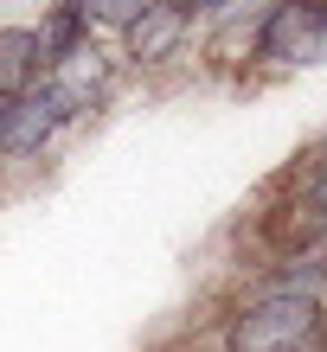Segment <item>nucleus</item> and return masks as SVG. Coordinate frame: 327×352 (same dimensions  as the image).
I'll list each match as a JSON object with an SVG mask.
<instances>
[{"instance_id":"obj_1","label":"nucleus","mask_w":327,"mask_h":352,"mask_svg":"<svg viewBox=\"0 0 327 352\" xmlns=\"http://www.w3.org/2000/svg\"><path fill=\"white\" fill-rule=\"evenodd\" d=\"M218 352H327V301L315 276H276L218 314Z\"/></svg>"},{"instance_id":"obj_2","label":"nucleus","mask_w":327,"mask_h":352,"mask_svg":"<svg viewBox=\"0 0 327 352\" xmlns=\"http://www.w3.org/2000/svg\"><path fill=\"white\" fill-rule=\"evenodd\" d=\"M321 52H327V13L315 0H270L244 26V71H263V77L308 71Z\"/></svg>"},{"instance_id":"obj_3","label":"nucleus","mask_w":327,"mask_h":352,"mask_svg":"<svg viewBox=\"0 0 327 352\" xmlns=\"http://www.w3.org/2000/svg\"><path fill=\"white\" fill-rule=\"evenodd\" d=\"M193 32H199V13L187 7V0H154V7L141 13L129 32H122L116 65H122V71H135V77L167 71V65H180V58L193 52Z\"/></svg>"},{"instance_id":"obj_4","label":"nucleus","mask_w":327,"mask_h":352,"mask_svg":"<svg viewBox=\"0 0 327 352\" xmlns=\"http://www.w3.org/2000/svg\"><path fill=\"white\" fill-rule=\"evenodd\" d=\"M65 109L84 122V116H96L103 102L122 90V65H116V52L103 45V38H84L71 58H58V65H45V77H39Z\"/></svg>"},{"instance_id":"obj_5","label":"nucleus","mask_w":327,"mask_h":352,"mask_svg":"<svg viewBox=\"0 0 327 352\" xmlns=\"http://www.w3.org/2000/svg\"><path fill=\"white\" fill-rule=\"evenodd\" d=\"M71 122H77V116L65 109V102H58L45 84H32L26 96L7 102V129H0V167H32V160H45Z\"/></svg>"},{"instance_id":"obj_6","label":"nucleus","mask_w":327,"mask_h":352,"mask_svg":"<svg viewBox=\"0 0 327 352\" xmlns=\"http://www.w3.org/2000/svg\"><path fill=\"white\" fill-rule=\"evenodd\" d=\"M39 77H45V52H39V32L26 19H7L0 26V102L26 96Z\"/></svg>"},{"instance_id":"obj_7","label":"nucleus","mask_w":327,"mask_h":352,"mask_svg":"<svg viewBox=\"0 0 327 352\" xmlns=\"http://www.w3.org/2000/svg\"><path fill=\"white\" fill-rule=\"evenodd\" d=\"M32 32H39V52H45V65L71 58V52H77V45L90 38V32H84V19L71 13V0H52V7L39 13V26H32Z\"/></svg>"},{"instance_id":"obj_8","label":"nucleus","mask_w":327,"mask_h":352,"mask_svg":"<svg viewBox=\"0 0 327 352\" xmlns=\"http://www.w3.org/2000/svg\"><path fill=\"white\" fill-rule=\"evenodd\" d=\"M148 7H154V0H71V13L84 19V32H90V38H103V32L122 38Z\"/></svg>"},{"instance_id":"obj_9","label":"nucleus","mask_w":327,"mask_h":352,"mask_svg":"<svg viewBox=\"0 0 327 352\" xmlns=\"http://www.w3.org/2000/svg\"><path fill=\"white\" fill-rule=\"evenodd\" d=\"M187 7H193L199 19H231L238 7H251V0H187Z\"/></svg>"},{"instance_id":"obj_10","label":"nucleus","mask_w":327,"mask_h":352,"mask_svg":"<svg viewBox=\"0 0 327 352\" xmlns=\"http://www.w3.org/2000/svg\"><path fill=\"white\" fill-rule=\"evenodd\" d=\"M0 129H7V102H0Z\"/></svg>"},{"instance_id":"obj_11","label":"nucleus","mask_w":327,"mask_h":352,"mask_svg":"<svg viewBox=\"0 0 327 352\" xmlns=\"http://www.w3.org/2000/svg\"><path fill=\"white\" fill-rule=\"evenodd\" d=\"M315 7H321V13H327V0H315Z\"/></svg>"}]
</instances>
